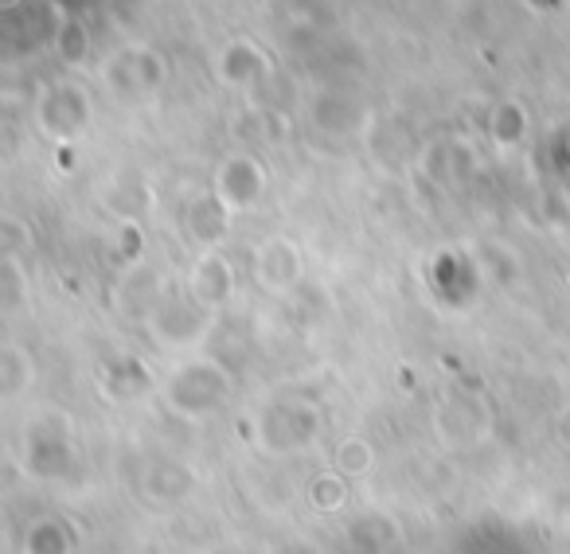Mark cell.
Wrapping results in <instances>:
<instances>
[{"label": "cell", "instance_id": "cell-1", "mask_svg": "<svg viewBox=\"0 0 570 554\" xmlns=\"http://www.w3.org/2000/svg\"><path fill=\"white\" fill-rule=\"evenodd\" d=\"M235 395V379H230V367L223 359L212 356H191L184 364H176L168 372V379L160 383V398L173 414L188 422H204L212 414H219L223 406Z\"/></svg>", "mask_w": 570, "mask_h": 554}, {"label": "cell", "instance_id": "cell-2", "mask_svg": "<svg viewBox=\"0 0 570 554\" xmlns=\"http://www.w3.org/2000/svg\"><path fill=\"white\" fill-rule=\"evenodd\" d=\"M32 118H36V129H40L48 141L71 145V141H79L90 129V121H95V98H90V90L82 87L79 79L67 75V79H56V82H48V87H40Z\"/></svg>", "mask_w": 570, "mask_h": 554}, {"label": "cell", "instance_id": "cell-3", "mask_svg": "<svg viewBox=\"0 0 570 554\" xmlns=\"http://www.w3.org/2000/svg\"><path fill=\"white\" fill-rule=\"evenodd\" d=\"M168 79V63L157 48L134 43L126 51H114L102 63V87L118 106H141L160 95Z\"/></svg>", "mask_w": 570, "mask_h": 554}, {"label": "cell", "instance_id": "cell-4", "mask_svg": "<svg viewBox=\"0 0 570 554\" xmlns=\"http://www.w3.org/2000/svg\"><path fill=\"white\" fill-rule=\"evenodd\" d=\"M145 325H149V336L157 340V348L188 352V348H199V344L212 336L215 313L199 309V305L180 289V294L160 297V305L145 317Z\"/></svg>", "mask_w": 570, "mask_h": 554}, {"label": "cell", "instance_id": "cell-5", "mask_svg": "<svg viewBox=\"0 0 570 554\" xmlns=\"http://www.w3.org/2000/svg\"><path fill=\"white\" fill-rule=\"evenodd\" d=\"M321 414L309 403H274L258 414V445L277 457L302 453L317 442Z\"/></svg>", "mask_w": 570, "mask_h": 554}, {"label": "cell", "instance_id": "cell-6", "mask_svg": "<svg viewBox=\"0 0 570 554\" xmlns=\"http://www.w3.org/2000/svg\"><path fill=\"white\" fill-rule=\"evenodd\" d=\"M266 165H262L254 152L246 149H235L227 152V157L219 160V168H215L212 176V191L219 196V204L227 207L230 215H246L254 211V207L262 204V196H266Z\"/></svg>", "mask_w": 570, "mask_h": 554}, {"label": "cell", "instance_id": "cell-7", "mask_svg": "<svg viewBox=\"0 0 570 554\" xmlns=\"http://www.w3.org/2000/svg\"><path fill=\"white\" fill-rule=\"evenodd\" d=\"M305 281V254L289 235H266L254 246V286L269 297H289Z\"/></svg>", "mask_w": 570, "mask_h": 554}, {"label": "cell", "instance_id": "cell-8", "mask_svg": "<svg viewBox=\"0 0 570 554\" xmlns=\"http://www.w3.org/2000/svg\"><path fill=\"white\" fill-rule=\"evenodd\" d=\"M235 289H238L235 261L223 254V246L199 250L196 258H191L188 274H184V294H188L199 309L215 313V317H219V309H227V305L235 301Z\"/></svg>", "mask_w": 570, "mask_h": 554}, {"label": "cell", "instance_id": "cell-9", "mask_svg": "<svg viewBox=\"0 0 570 554\" xmlns=\"http://www.w3.org/2000/svg\"><path fill=\"white\" fill-rule=\"evenodd\" d=\"M215 79L227 90H258L274 79V59L262 51L258 40H246V36H235L227 40L219 51H215Z\"/></svg>", "mask_w": 570, "mask_h": 554}, {"label": "cell", "instance_id": "cell-10", "mask_svg": "<svg viewBox=\"0 0 570 554\" xmlns=\"http://www.w3.org/2000/svg\"><path fill=\"white\" fill-rule=\"evenodd\" d=\"M230 219H235V215L219 204V196H215L212 188L196 191L191 199H184L180 227H184V235L199 246V250H215V246H223V238H227V230H230Z\"/></svg>", "mask_w": 570, "mask_h": 554}, {"label": "cell", "instance_id": "cell-11", "mask_svg": "<svg viewBox=\"0 0 570 554\" xmlns=\"http://www.w3.org/2000/svg\"><path fill=\"white\" fill-rule=\"evenodd\" d=\"M309 121L321 133H356L364 126V110L356 106V98H348L344 90H317L309 98Z\"/></svg>", "mask_w": 570, "mask_h": 554}, {"label": "cell", "instance_id": "cell-12", "mask_svg": "<svg viewBox=\"0 0 570 554\" xmlns=\"http://www.w3.org/2000/svg\"><path fill=\"white\" fill-rule=\"evenodd\" d=\"M531 133V118L528 106L520 98H504L489 110V137L497 145V152H515Z\"/></svg>", "mask_w": 570, "mask_h": 554}, {"label": "cell", "instance_id": "cell-13", "mask_svg": "<svg viewBox=\"0 0 570 554\" xmlns=\"http://www.w3.org/2000/svg\"><path fill=\"white\" fill-rule=\"evenodd\" d=\"M36 383V359L20 340H4L0 348V395L4 403H17L20 395H28Z\"/></svg>", "mask_w": 570, "mask_h": 554}, {"label": "cell", "instance_id": "cell-14", "mask_svg": "<svg viewBox=\"0 0 570 554\" xmlns=\"http://www.w3.org/2000/svg\"><path fill=\"white\" fill-rule=\"evenodd\" d=\"M90 56H95V40H90L87 20L63 12L56 24V59L67 71H82V67L90 63Z\"/></svg>", "mask_w": 570, "mask_h": 554}, {"label": "cell", "instance_id": "cell-15", "mask_svg": "<svg viewBox=\"0 0 570 554\" xmlns=\"http://www.w3.org/2000/svg\"><path fill=\"white\" fill-rule=\"evenodd\" d=\"M375 468V445L367 442L364 434H344L341 442H336L333 449V473L348 476V481H356V476H367Z\"/></svg>", "mask_w": 570, "mask_h": 554}, {"label": "cell", "instance_id": "cell-16", "mask_svg": "<svg viewBox=\"0 0 570 554\" xmlns=\"http://www.w3.org/2000/svg\"><path fill=\"white\" fill-rule=\"evenodd\" d=\"M305 499H309V507L321 515L344 512V507H348V476L333 473V468H328V473H317L309 484H305Z\"/></svg>", "mask_w": 570, "mask_h": 554}, {"label": "cell", "instance_id": "cell-17", "mask_svg": "<svg viewBox=\"0 0 570 554\" xmlns=\"http://www.w3.org/2000/svg\"><path fill=\"white\" fill-rule=\"evenodd\" d=\"M71 531L59 520H36L24 535V554H71Z\"/></svg>", "mask_w": 570, "mask_h": 554}, {"label": "cell", "instance_id": "cell-18", "mask_svg": "<svg viewBox=\"0 0 570 554\" xmlns=\"http://www.w3.org/2000/svg\"><path fill=\"white\" fill-rule=\"evenodd\" d=\"M28 294H32V281H28L24 274V258H4L0 261V305H4V313H20V305L28 301Z\"/></svg>", "mask_w": 570, "mask_h": 554}, {"label": "cell", "instance_id": "cell-19", "mask_svg": "<svg viewBox=\"0 0 570 554\" xmlns=\"http://www.w3.org/2000/svg\"><path fill=\"white\" fill-rule=\"evenodd\" d=\"M0 246H4V258H24V250L36 246V235L20 215H4L0 219Z\"/></svg>", "mask_w": 570, "mask_h": 554}, {"label": "cell", "instance_id": "cell-20", "mask_svg": "<svg viewBox=\"0 0 570 554\" xmlns=\"http://www.w3.org/2000/svg\"><path fill=\"white\" fill-rule=\"evenodd\" d=\"M551 437H554V445H559V449H567V453H570V403H562L559 410H554V418H551Z\"/></svg>", "mask_w": 570, "mask_h": 554}, {"label": "cell", "instance_id": "cell-21", "mask_svg": "<svg viewBox=\"0 0 570 554\" xmlns=\"http://www.w3.org/2000/svg\"><path fill=\"white\" fill-rule=\"evenodd\" d=\"M274 554H321L317 546H309V543H302V538H294V543H282Z\"/></svg>", "mask_w": 570, "mask_h": 554}, {"label": "cell", "instance_id": "cell-22", "mask_svg": "<svg viewBox=\"0 0 570 554\" xmlns=\"http://www.w3.org/2000/svg\"><path fill=\"white\" fill-rule=\"evenodd\" d=\"M0 4H4V9H17V4H20V0H0Z\"/></svg>", "mask_w": 570, "mask_h": 554}, {"label": "cell", "instance_id": "cell-23", "mask_svg": "<svg viewBox=\"0 0 570 554\" xmlns=\"http://www.w3.org/2000/svg\"><path fill=\"white\" fill-rule=\"evenodd\" d=\"M184 554H207V551H184Z\"/></svg>", "mask_w": 570, "mask_h": 554}, {"label": "cell", "instance_id": "cell-24", "mask_svg": "<svg viewBox=\"0 0 570 554\" xmlns=\"http://www.w3.org/2000/svg\"><path fill=\"white\" fill-rule=\"evenodd\" d=\"M266 4H274V0H266Z\"/></svg>", "mask_w": 570, "mask_h": 554}]
</instances>
